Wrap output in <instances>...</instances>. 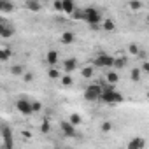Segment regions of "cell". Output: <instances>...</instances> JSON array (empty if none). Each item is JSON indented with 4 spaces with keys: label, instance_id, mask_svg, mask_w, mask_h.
I'll return each mask as SVG.
<instances>
[{
    "label": "cell",
    "instance_id": "obj_32",
    "mask_svg": "<svg viewBox=\"0 0 149 149\" xmlns=\"http://www.w3.org/2000/svg\"><path fill=\"white\" fill-rule=\"evenodd\" d=\"M72 18L74 19H84V11H76L72 14Z\"/></svg>",
    "mask_w": 149,
    "mask_h": 149
},
{
    "label": "cell",
    "instance_id": "obj_25",
    "mask_svg": "<svg viewBox=\"0 0 149 149\" xmlns=\"http://www.w3.org/2000/svg\"><path fill=\"white\" fill-rule=\"evenodd\" d=\"M47 76H49L51 79H60V70H56L54 67H51V68L47 70Z\"/></svg>",
    "mask_w": 149,
    "mask_h": 149
},
{
    "label": "cell",
    "instance_id": "obj_7",
    "mask_svg": "<svg viewBox=\"0 0 149 149\" xmlns=\"http://www.w3.org/2000/svg\"><path fill=\"white\" fill-rule=\"evenodd\" d=\"M60 130H61V133H63L65 137H76V135H77L76 126L70 125V121H61V123H60Z\"/></svg>",
    "mask_w": 149,
    "mask_h": 149
},
{
    "label": "cell",
    "instance_id": "obj_6",
    "mask_svg": "<svg viewBox=\"0 0 149 149\" xmlns=\"http://www.w3.org/2000/svg\"><path fill=\"white\" fill-rule=\"evenodd\" d=\"M2 140H4V149H13L14 147V137L7 126H2Z\"/></svg>",
    "mask_w": 149,
    "mask_h": 149
},
{
    "label": "cell",
    "instance_id": "obj_26",
    "mask_svg": "<svg viewBox=\"0 0 149 149\" xmlns=\"http://www.w3.org/2000/svg\"><path fill=\"white\" fill-rule=\"evenodd\" d=\"M49 130H51V125H49L47 119H44V121L40 123V132H42V133H49Z\"/></svg>",
    "mask_w": 149,
    "mask_h": 149
},
{
    "label": "cell",
    "instance_id": "obj_20",
    "mask_svg": "<svg viewBox=\"0 0 149 149\" xmlns=\"http://www.w3.org/2000/svg\"><path fill=\"white\" fill-rule=\"evenodd\" d=\"M61 84H63L65 88H70V86L74 84V79H72L70 74H67V76H63V77H61Z\"/></svg>",
    "mask_w": 149,
    "mask_h": 149
},
{
    "label": "cell",
    "instance_id": "obj_22",
    "mask_svg": "<svg viewBox=\"0 0 149 149\" xmlns=\"http://www.w3.org/2000/svg\"><path fill=\"white\" fill-rule=\"evenodd\" d=\"M23 72H25L23 65H13V68H11V74H13V76H23Z\"/></svg>",
    "mask_w": 149,
    "mask_h": 149
},
{
    "label": "cell",
    "instance_id": "obj_21",
    "mask_svg": "<svg viewBox=\"0 0 149 149\" xmlns=\"http://www.w3.org/2000/svg\"><path fill=\"white\" fill-rule=\"evenodd\" d=\"M9 58H11V49L2 47V49H0V60H2V61H7Z\"/></svg>",
    "mask_w": 149,
    "mask_h": 149
},
{
    "label": "cell",
    "instance_id": "obj_9",
    "mask_svg": "<svg viewBox=\"0 0 149 149\" xmlns=\"http://www.w3.org/2000/svg\"><path fill=\"white\" fill-rule=\"evenodd\" d=\"M13 35H14V26L6 25V23L0 25V37H2V39H11Z\"/></svg>",
    "mask_w": 149,
    "mask_h": 149
},
{
    "label": "cell",
    "instance_id": "obj_11",
    "mask_svg": "<svg viewBox=\"0 0 149 149\" xmlns=\"http://www.w3.org/2000/svg\"><path fill=\"white\" fill-rule=\"evenodd\" d=\"M61 44H65V46H70V44H74V40H76V35H74L70 30H67V32H63L61 33Z\"/></svg>",
    "mask_w": 149,
    "mask_h": 149
},
{
    "label": "cell",
    "instance_id": "obj_3",
    "mask_svg": "<svg viewBox=\"0 0 149 149\" xmlns=\"http://www.w3.org/2000/svg\"><path fill=\"white\" fill-rule=\"evenodd\" d=\"M102 95H104V88H102V84H98V83L88 84L86 90H84V100H88V102L102 100Z\"/></svg>",
    "mask_w": 149,
    "mask_h": 149
},
{
    "label": "cell",
    "instance_id": "obj_36",
    "mask_svg": "<svg viewBox=\"0 0 149 149\" xmlns=\"http://www.w3.org/2000/svg\"><path fill=\"white\" fill-rule=\"evenodd\" d=\"M147 23H149V14H147Z\"/></svg>",
    "mask_w": 149,
    "mask_h": 149
},
{
    "label": "cell",
    "instance_id": "obj_1",
    "mask_svg": "<svg viewBox=\"0 0 149 149\" xmlns=\"http://www.w3.org/2000/svg\"><path fill=\"white\" fill-rule=\"evenodd\" d=\"M102 88H104L102 102H105V104H121V102L125 100L123 95H121L119 91H116V86H114V84L105 83V84H102Z\"/></svg>",
    "mask_w": 149,
    "mask_h": 149
},
{
    "label": "cell",
    "instance_id": "obj_4",
    "mask_svg": "<svg viewBox=\"0 0 149 149\" xmlns=\"http://www.w3.org/2000/svg\"><path fill=\"white\" fill-rule=\"evenodd\" d=\"M114 63H116V56H112V54L100 53L95 58V67H100V68H112Z\"/></svg>",
    "mask_w": 149,
    "mask_h": 149
},
{
    "label": "cell",
    "instance_id": "obj_2",
    "mask_svg": "<svg viewBox=\"0 0 149 149\" xmlns=\"http://www.w3.org/2000/svg\"><path fill=\"white\" fill-rule=\"evenodd\" d=\"M84 21H86L93 30H97V28L100 26V23H102V14H100V11L95 9V7H86V9H84Z\"/></svg>",
    "mask_w": 149,
    "mask_h": 149
},
{
    "label": "cell",
    "instance_id": "obj_33",
    "mask_svg": "<svg viewBox=\"0 0 149 149\" xmlns=\"http://www.w3.org/2000/svg\"><path fill=\"white\" fill-rule=\"evenodd\" d=\"M140 70H144L146 74H149V61H146V63H142V68Z\"/></svg>",
    "mask_w": 149,
    "mask_h": 149
},
{
    "label": "cell",
    "instance_id": "obj_5",
    "mask_svg": "<svg viewBox=\"0 0 149 149\" xmlns=\"http://www.w3.org/2000/svg\"><path fill=\"white\" fill-rule=\"evenodd\" d=\"M16 109H18L23 116H30V114H33L32 100H28V98H25V97H21V98L16 102Z\"/></svg>",
    "mask_w": 149,
    "mask_h": 149
},
{
    "label": "cell",
    "instance_id": "obj_19",
    "mask_svg": "<svg viewBox=\"0 0 149 149\" xmlns=\"http://www.w3.org/2000/svg\"><path fill=\"white\" fill-rule=\"evenodd\" d=\"M0 11H4V13H13V11H14V4H9V2H0Z\"/></svg>",
    "mask_w": 149,
    "mask_h": 149
},
{
    "label": "cell",
    "instance_id": "obj_16",
    "mask_svg": "<svg viewBox=\"0 0 149 149\" xmlns=\"http://www.w3.org/2000/svg\"><path fill=\"white\" fill-rule=\"evenodd\" d=\"M68 121H70V125H74V126H79V125L83 123V119H81V116H79V114H76V112H72V114H70V118H68Z\"/></svg>",
    "mask_w": 149,
    "mask_h": 149
},
{
    "label": "cell",
    "instance_id": "obj_34",
    "mask_svg": "<svg viewBox=\"0 0 149 149\" xmlns=\"http://www.w3.org/2000/svg\"><path fill=\"white\" fill-rule=\"evenodd\" d=\"M21 135H23L25 139H30V137H32V133H30L28 130H23V132H21Z\"/></svg>",
    "mask_w": 149,
    "mask_h": 149
},
{
    "label": "cell",
    "instance_id": "obj_23",
    "mask_svg": "<svg viewBox=\"0 0 149 149\" xmlns=\"http://www.w3.org/2000/svg\"><path fill=\"white\" fill-rule=\"evenodd\" d=\"M93 70H95L93 67H84V68L81 70V74H83V77H84V79H90V77L93 76Z\"/></svg>",
    "mask_w": 149,
    "mask_h": 149
},
{
    "label": "cell",
    "instance_id": "obj_8",
    "mask_svg": "<svg viewBox=\"0 0 149 149\" xmlns=\"http://www.w3.org/2000/svg\"><path fill=\"white\" fill-rule=\"evenodd\" d=\"M144 147H146V139H142V137L130 139V142L126 146V149H144Z\"/></svg>",
    "mask_w": 149,
    "mask_h": 149
},
{
    "label": "cell",
    "instance_id": "obj_12",
    "mask_svg": "<svg viewBox=\"0 0 149 149\" xmlns=\"http://www.w3.org/2000/svg\"><path fill=\"white\" fill-rule=\"evenodd\" d=\"M25 7H26L28 11H32V13H39V11L42 9L40 2H37V0H26V2H25Z\"/></svg>",
    "mask_w": 149,
    "mask_h": 149
},
{
    "label": "cell",
    "instance_id": "obj_13",
    "mask_svg": "<svg viewBox=\"0 0 149 149\" xmlns=\"http://www.w3.org/2000/svg\"><path fill=\"white\" fill-rule=\"evenodd\" d=\"M58 51H54V49H51V51H47V54H46V61L51 65V67H54L56 63H58Z\"/></svg>",
    "mask_w": 149,
    "mask_h": 149
},
{
    "label": "cell",
    "instance_id": "obj_10",
    "mask_svg": "<svg viewBox=\"0 0 149 149\" xmlns=\"http://www.w3.org/2000/svg\"><path fill=\"white\" fill-rule=\"evenodd\" d=\"M76 68H77V60H76V58H67V60L63 61V70H65L67 74H72Z\"/></svg>",
    "mask_w": 149,
    "mask_h": 149
},
{
    "label": "cell",
    "instance_id": "obj_28",
    "mask_svg": "<svg viewBox=\"0 0 149 149\" xmlns=\"http://www.w3.org/2000/svg\"><path fill=\"white\" fill-rule=\"evenodd\" d=\"M128 7L132 11H140L142 9V2H128Z\"/></svg>",
    "mask_w": 149,
    "mask_h": 149
},
{
    "label": "cell",
    "instance_id": "obj_37",
    "mask_svg": "<svg viewBox=\"0 0 149 149\" xmlns=\"http://www.w3.org/2000/svg\"><path fill=\"white\" fill-rule=\"evenodd\" d=\"M147 98H149V93H147Z\"/></svg>",
    "mask_w": 149,
    "mask_h": 149
},
{
    "label": "cell",
    "instance_id": "obj_24",
    "mask_svg": "<svg viewBox=\"0 0 149 149\" xmlns=\"http://www.w3.org/2000/svg\"><path fill=\"white\" fill-rule=\"evenodd\" d=\"M126 63H128L126 56H121V58H116V63H114V67H116V68H123Z\"/></svg>",
    "mask_w": 149,
    "mask_h": 149
},
{
    "label": "cell",
    "instance_id": "obj_27",
    "mask_svg": "<svg viewBox=\"0 0 149 149\" xmlns=\"http://www.w3.org/2000/svg\"><path fill=\"white\" fill-rule=\"evenodd\" d=\"M112 126H114V125H112L111 121H104V123H102V132H104V133H109V132L112 130Z\"/></svg>",
    "mask_w": 149,
    "mask_h": 149
},
{
    "label": "cell",
    "instance_id": "obj_35",
    "mask_svg": "<svg viewBox=\"0 0 149 149\" xmlns=\"http://www.w3.org/2000/svg\"><path fill=\"white\" fill-rule=\"evenodd\" d=\"M25 79H26V81H32L33 76H32V74H25Z\"/></svg>",
    "mask_w": 149,
    "mask_h": 149
},
{
    "label": "cell",
    "instance_id": "obj_18",
    "mask_svg": "<svg viewBox=\"0 0 149 149\" xmlns=\"http://www.w3.org/2000/svg\"><path fill=\"white\" fill-rule=\"evenodd\" d=\"M102 28H104L105 32H112V30L116 28V23H114L112 19H105V21L102 23Z\"/></svg>",
    "mask_w": 149,
    "mask_h": 149
},
{
    "label": "cell",
    "instance_id": "obj_17",
    "mask_svg": "<svg viewBox=\"0 0 149 149\" xmlns=\"http://www.w3.org/2000/svg\"><path fill=\"white\" fill-rule=\"evenodd\" d=\"M130 77H132L133 83H139V81H140V68H137V67L132 68V70H130Z\"/></svg>",
    "mask_w": 149,
    "mask_h": 149
},
{
    "label": "cell",
    "instance_id": "obj_31",
    "mask_svg": "<svg viewBox=\"0 0 149 149\" xmlns=\"http://www.w3.org/2000/svg\"><path fill=\"white\" fill-rule=\"evenodd\" d=\"M32 107H33V112H40L42 111V104L40 102H33L32 100Z\"/></svg>",
    "mask_w": 149,
    "mask_h": 149
},
{
    "label": "cell",
    "instance_id": "obj_15",
    "mask_svg": "<svg viewBox=\"0 0 149 149\" xmlns=\"http://www.w3.org/2000/svg\"><path fill=\"white\" fill-rule=\"evenodd\" d=\"M105 79H107V83L109 84H118V81H119V76H118V72H114V70H109L107 72V76H105Z\"/></svg>",
    "mask_w": 149,
    "mask_h": 149
},
{
    "label": "cell",
    "instance_id": "obj_29",
    "mask_svg": "<svg viewBox=\"0 0 149 149\" xmlns=\"http://www.w3.org/2000/svg\"><path fill=\"white\" fill-rule=\"evenodd\" d=\"M128 51H130L132 54H135V56H139V53H140V49H139L137 44H130V46H128Z\"/></svg>",
    "mask_w": 149,
    "mask_h": 149
},
{
    "label": "cell",
    "instance_id": "obj_30",
    "mask_svg": "<svg viewBox=\"0 0 149 149\" xmlns=\"http://www.w3.org/2000/svg\"><path fill=\"white\" fill-rule=\"evenodd\" d=\"M53 7H54V11H58V13H63V2H60V0L53 2Z\"/></svg>",
    "mask_w": 149,
    "mask_h": 149
},
{
    "label": "cell",
    "instance_id": "obj_14",
    "mask_svg": "<svg viewBox=\"0 0 149 149\" xmlns=\"http://www.w3.org/2000/svg\"><path fill=\"white\" fill-rule=\"evenodd\" d=\"M63 2V13L65 14H74L76 13V6H74L72 0H61Z\"/></svg>",
    "mask_w": 149,
    "mask_h": 149
}]
</instances>
